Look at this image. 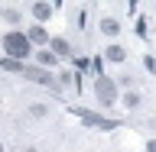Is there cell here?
I'll return each mask as SVG.
<instances>
[{"label": "cell", "mask_w": 156, "mask_h": 152, "mask_svg": "<svg viewBox=\"0 0 156 152\" xmlns=\"http://www.w3.org/2000/svg\"><path fill=\"white\" fill-rule=\"evenodd\" d=\"M146 152H156V143H150V146H146Z\"/></svg>", "instance_id": "5bb4252c"}, {"label": "cell", "mask_w": 156, "mask_h": 152, "mask_svg": "<svg viewBox=\"0 0 156 152\" xmlns=\"http://www.w3.org/2000/svg\"><path fill=\"white\" fill-rule=\"evenodd\" d=\"M0 152H3V146H0Z\"/></svg>", "instance_id": "9a60e30c"}, {"label": "cell", "mask_w": 156, "mask_h": 152, "mask_svg": "<svg viewBox=\"0 0 156 152\" xmlns=\"http://www.w3.org/2000/svg\"><path fill=\"white\" fill-rule=\"evenodd\" d=\"M3 49H7V58H26L29 55V49H33V42H29L23 32H7L3 36Z\"/></svg>", "instance_id": "6da1fadb"}, {"label": "cell", "mask_w": 156, "mask_h": 152, "mask_svg": "<svg viewBox=\"0 0 156 152\" xmlns=\"http://www.w3.org/2000/svg\"><path fill=\"white\" fill-rule=\"evenodd\" d=\"M26 39H29V42H39V46H46V42H49V36H46V29H42V26H33L26 32Z\"/></svg>", "instance_id": "5b68a950"}, {"label": "cell", "mask_w": 156, "mask_h": 152, "mask_svg": "<svg viewBox=\"0 0 156 152\" xmlns=\"http://www.w3.org/2000/svg\"><path fill=\"white\" fill-rule=\"evenodd\" d=\"M33 16H36L39 23H46V19L52 16V7H49V3H33Z\"/></svg>", "instance_id": "8992f818"}, {"label": "cell", "mask_w": 156, "mask_h": 152, "mask_svg": "<svg viewBox=\"0 0 156 152\" xmlns=\"http://www.w3.org/2000/svg\"><path fill=\"white\" fill-rule=\"evenodd\" d=\"M143 65H146V71H156V58H153V55H146V58H143Z\"/></svg>", "instance_id": "7c38bea8"}, {"label": "cell", "mask_w": 156, "mask_h": 152, "mask_svg": "<svg viewBox=\"0 0 156 152\" xmlns=\"http://www.w3.org/2000/svg\"><path fill=\"white\" fill-rule=\"evenodd\" d=\"M39 62L42 65H55V52H39Z\"/></svg>", "instance_id": "8fae6325"}, {"label": "cell", "mask_w": 156, "mask_h": 152, "mask_svg": "<svg viewBox=\"0 0 156 152\" xmlns=\"http://www.w3.org/2000/svg\"><path fill=\"white\" fill-rule=\"evenodd\" d=\"M124 104H127V107H136V104H140V97H136V94H127Z\"/></svg>", "instance_id": "4fadbf2b"}, {"label": "cell", "mask_w": 156, "mask_h": 152, "mask_svg": "<svg viewBox=\"0 0 156 152\" xmlns=\"http://www.w3.org/2000/svg\"><path fill=\"white\" fill-rule=\"evenodd\" d=\"M49 42H52V52H55V55H72V46H68L65 39H49Z\"/></svg>", "instance_id": "9c48e42d"}, {"label": "cell", "mask_w": 156, "mask_h": 152, "mask_svg": "<svg viewBox=\"0 0 156 152\" xmlns=\"http://www.w3.org/2000/svg\"><path fill=\"white\" fill-rule=\"evenodd\" d=\"M0 68H3V71H13V75H23L26 65H20L16 58H0Z\"/></svg>", "instance_id": "ba28073f"}, {"label": "cell", "mask_w": 156, "mask_h": 152, "mask_svg": "<svg viewBox=\"0 0 156 152\" xmlns=\"http://www.w3.org/2000/svg\"><path fill=\"white\" fill-rule=\"evenodd\" d=\"M101 29H104L107 36H117V32H120V23H117V19H111V16H107L104 23H101Z\"/></svg>", "instance_id": "30bf717a"}, {"label": "cell", "mask_w": 156, "mask_h": 152, "mask_svg": "<svg viewBox=\"0 0 156 152\" xmlns=\"http://www.w3.org/2000/svg\"><path fill=\"white\" fill-rule=\"evenodd\" d=\"M94 97L101 100L104 107H111V104H117V84L111 81L107 75H101V78H94Z\"/></svg>", "instance_id": "7a4b0ae2"}, {"label": "cell", "mask_w": 156, "mask_h": 152, "mask_svg": "<svg viewBox=\"0 0 156 152\" xmlns=\"http://www.w3.org/2000/svg\"><path fill=\"white\" fill-rule=\"evenodd\" d=\"M72 113H75L78 120H85V123L98 126V130H114V126H120L117 120H111V117H101V113H91V110H85V107H72Z\"/></svg>", "instance_id": "3957f363"}, {"label": "cell", "mask_w": 156, "mask_h": 152, "mask_svg": "<svg viewBox=\"0 0 156 152\" xmlns=\"http://www.w3.org/2000/svg\"><path fill=\"white\" fill-rule=\"evenodd\" d=\"M23 78H29V81H36V84H46V87H52V91H58L55 75H49V71H42V68H23Z\"/></svg>", "instance_id": "277c9868"}, {"label": "cell", "mask_w": 156, "mask_h": 152, "mask_svg": "<svg viewBox=\"0 0 156 152\" xmlns=\"http://www.w3.org/2000/svg\"><path fill=\"white\" fill-rule=\"evenodd\" d=\"M104 55L111 58V62H124V58H127V49L114 42V46H107V52H104Z\"/></svg>", "instance_id": "52a82bcc"}]
</instances>
